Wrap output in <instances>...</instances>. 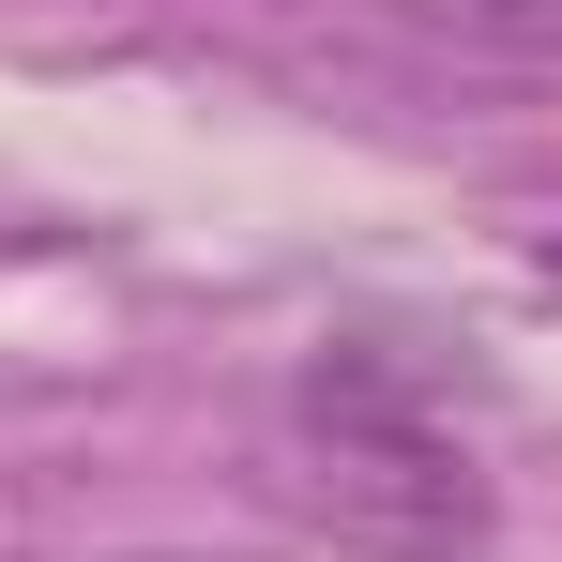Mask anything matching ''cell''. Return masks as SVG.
Returning <instances> with one entry per match:
<instances>
[{
  "label": "cell",
  "instance_id": "1",
  "mask_svg": "<svg viewBox=\"0 0 562 562\" xmlns=\"http://www.w3.org/2000/svg\"><path fill=\"white\" fill-rule=\"evenodd\" d=\"M274 486L304 517H335L350 548H471L486 532V471H471V441L426 411V380L395 350H319L289 380Z\"/></svg>",
  "mask_w": 562,
  "mask_h": 562
},
{
  "label": "cell",
  "instance_id": "2",
  "mask_svg": "<svg viewBox=\"0 0 562 562\" xmlns=\"http://www.w3.org/2000/svg\"><path fill=\"white\" fill-rule=\"evenodd\" d=\"M471 46H517V61H562V0H457Z\"/></svg>",
  "mask_w": 562,
  "mask_h": 562
}]
</instances>
